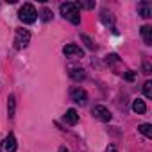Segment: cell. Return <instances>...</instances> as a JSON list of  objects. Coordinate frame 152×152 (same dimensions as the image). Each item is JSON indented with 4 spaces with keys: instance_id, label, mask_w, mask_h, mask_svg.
Wrapping results in <instances>:
<instances>
[{
    "instance_id": "6da1fadb",
    "label": "cell",
    "mask_w": 152,
    "mask_h": 152,
    "mask_svg": "<svg viewBox=\"0 0 152 152\" xmlns=\"http://www.w3.org/2000/svg\"><path fill=\"white\" fill-rule=\"evenodd\" d=\"M59 11H61L63 18L70 20L73 25H79V23H81V13H79V6L75 4V2H64V4H61Z\"/></svg>"
},
{
    "instance_id": "7a4b0ae2",
    "label": "cell",
    "mask_w": 152,
    "mask_h": 152,
    "mask_svg": "<svg viewBox=\"0 0 152 152\" xmlns=\"http://www.w3.org/2000/svg\"><path fill=\"white\" fill-rule=\"evenodd\" d=\"M18 18L23 22V23H34L36 18H38V11L32 4H23L18 11Z\"/></svg>"
},
{
    "instance_id": "3957f363",
    "label": "cell",
    "mask_w": 152,
    "mask_h": 152,
    "mask_svg": "<svg viewBox=\"0 0 152 152\" xmlns=\"http://www.w3.org/2000/svg\"><path fill=\"white\" fill-rule=\"evenodd\" d=\"M31 41V32L27 29H16V34H15V48L22 50L29 45Z\"/></svg>"
},
{
    "instance_id": "277c9868",
    "label": "cell",
    "mask_w": 152,
    "mask_h": 152,
    "mask_svg": "<svg viewBox=\"0 0 152 152\" xmlns=\"http://www.w3.org/2000/svg\"><path fill=\"white\" fill-rule=\"evenodd\" d=\"M72 100H73L75 104L84 106V104L88 102V93H86L83 88H75V90H72Z\"/></svg>"
},
{
    "instance_id": "5b68a950",
    "label": "cell",
    "mask_w": 152,
    "mask_h": 152,
    "mask_svg": "<svg viewBox=\"0 0 152 152\" xmlns=\"http://www.w3.org/2000/svg\"><path fill=\"white\" fill-rule=\"evenodd\" d=\"M63 54L66 57H83V48L77 47V45H73V43H70V45H66L63 48Z\"/></svg>"
},
{
    "instance_id": "8992f818",
    "label": "cell",
    "mask_w": 152,
    "mask_h": 152,
    "mask_svg": "<svg viewBox=\"0 0 152 152\" xmlns=\"http://www.w3.org/2000/svg\"><path fill=\"white\" fill-rule=\"evenodd\" d=\"M91 113H93L99 120H102V122H109V120H111V113H109V109L104 107V106H95Z\"/></svg>"
},
{
    "instance_id": "52a82bcc",
    "label": "cell",
    "mask_w": 152,
    "mask_h": 152,
    "mask_svg": "<svg viewBox=\"0 0 152 152\" xmlns=\"http://www.w3.org/2000/svg\"><path fill=\"white\" fill-rule=\"evenodd\" d=\"M15 150H16V138L9 134L2 143V152H15Z\"/></svg>"
},
{
    "instance_id": "ba28073f",
    "label": "cell",
    "mask_w": 152,
    "mask_h": 152,
    "mask_svg": "<svg viewBox=\"0 0 152 152\" xmlns=\"http://www.w3.org/2000/svg\"><path fill=\"white\" fill-rule=\"evenodd\" d=\"M138 13L143 16V18H150L152 16V4L150 2H141L138 6Z\"/></svg>"
},
{
    "instance_id": "9c48e42d",
    "label": "cell",
    "mask_w": 152,
    "mask_h": 152,
    "mask_svg": "<svg viewBox=\"0 0 152 152\" xmlns=\"http://www.w3.org/2000/svg\"><path fill=\"white\" fill-rule=\"evenodd\" d=\"M64 122L70 124V125H75V124L79 122V115H77V111H75V109H68L66 115H64Z\"/></svg>"
},
{
    "instance_id": "30bf717a",
    "label": "cell",
    "mask_w": 152,
    "mask_h": 152,
    "mask_svg": "<svg viewBox=\"0 0 152 152\" xmlns=\"http://www.w3.org/2000/svg\"><path fill=\"white\" fill-rule=\"evenodd\" d=\"M141 36L145 39V45H152V27L150 25H143L141 27Z\"/></svg>"
},
{
    "instance_id": "8fae6325",
    "label": "cell",
    "mask_w": 152,
    "mask_h": 152,
    "mask_svg": "<svg viewBox=\"0 0 152 152\" xmlns=\"http://www.w3.org/2000/svg\"><path fill=\"white\" fill-rule=\"evenodd\" d=\"M100 18H102V22L107 25V27H115V22H113V16H111V13H107V9H102L100 11Z\"/></svg>"
},
{
    "instance_id": "7c38bea8",
    "label": "cell",
    "mask_w": 152,
    "mask_h": 152,
    "mask_svg": "<svg viewBox=\"0 0 152 152\" xmlns=\"http://www.w3.org/2000/svg\"><path fill=\"white\" fill-rule=\"evenodd\" d=\"M132 111H134V113H138V115H143V113L147 111L145 102H143V100H140V99H136V100L132 102Z\"/></svg>"
},
{
    "instance_id": "4fadbf2b",
    "label": "cell",
    "mask_w": 152,
    "mask_h": 152,
    "mask_svg": "<svg viewBox=\"0 0 152 152\" xmlns=\"http://www.w3.org/2000/svg\"><path fill=\"white\" fill-rule=\"evenodd\" d=\"M70 77H72L73 81H83V79L86 77V73H84V70H83V68H72Z\"/></svg>"
},
{
    "instance_id": "5bb4252c",
    "label": "cell",
    "mask_w": 152,
    "mask_h": 152,
    "mask_svg": "<svg viewBox=\"0 0 152 152\" xmlns=\"http://www.w3.org/2000/svg\"><path fill=\"white\" fill-rule=\"evenodd\" d=\"M15 109H16L15 95H9V97H7V115H9V118H13V116H15Z\"/></svg>"
},
{
    "instance_id": "9a60e30c",
    "label": "cell",
    "mask_w": 152,
    "mask_h": 152,
    "mask_svg": "<svg viewBox=\"0 0 152 152\" xmlns=\"http://www.w3.org/2000/svg\"><path fill=\"white\" fill-rule=\"evenodd\" d=\"M138 131H140L141 134H145L147 138H152V125H150V124H141V125L138 127Z\"/></svg>"
},
{
    "instance_id": "2e32d148",
    "label": "cell",
    "mask_w": 152,
    "mask_h": 152,
    "mask_svg": "<svg viewBox=\"0 0 152 152\" xmlns=\"http://www.w3.org/2000/svg\"><path fill=\"white\" fill-rule=\"evenodd\" d=\"M81 39L84 41V45H86L90 50H95V48H97V47H95V43L91 41V38H90V36H86V34H81Z\"/></svg>"
},
{
    "instance_id": "e0dca14e",
    "label": "cell",
    "mask_w": 152,
    "mask_h": 152,
    "mask_svg": "<svg viewBox=\"0 0 152 152\" xmlns=\"http://www.w3.org/2000/svg\"><path fill=\"white\" fill-rule=\"evenodd\" d=\"M39 18H41L43 22H50V20H52V11L45 7V9H43V11L39 13Z\"/></svg>"
},
{
    "instance_id": "ac0fdd59",
    "label": "cell",
    "mask_w": 152,
    "mask_h": 152,
    "mask_svg": "<svg viewBox=\"0 0 152 152\" xmlns=\"http://www.w3.org/2000/svg\"><path fill=\"white\" fill-rule=\"evenodd\" d=\"M143 93H145L147 99H152V83H150V81H147V83L143 84Z\"/></svg>"
},
{
    "instance_id": "d6986e66",
    "label": "cell",
    "mask_w": 152,
    "mask_h": 152,
    "mask_svg": "<svg viewBox=\"0 0 152 152\" xmlns=\"http://www.w3.org/2000/svg\"><path fill=\"white\" fill-rule=\"evenodd\" d=\"M77 6H79V7H86V9H91V7H95V2H79Z\"/></svg>"
},
{
    "instance_id": "ffe728a7",
    "label": "cell",
    "mask_w": 152,
    "mask_h": 152,
    "mask_svg": "<svg viewBox=\"0 0 152 152\" xmlns=\"http://www.w3.org/2000/svg\"><path fill=\"white\" fill-rule=\"evenodd\" d=\"M150 70H152L150 63L148 61H143V73H150Z\"/></svg>"
},
{
    "instance_id": "44dd1931",
    "label": "cell",
    "mask_w": 152,
    "mask_h": 152,
    "mask_svg": "<svg viewBox=\"0 0 152 152\" xmlns=\"http://www.w3.org/2000/svg\"><path fill=\"white\" fill-rule=\"evenodd\" d=\"M106 61H107V63H113V61H118V56H116V54H111V56H107V57H106Z\"/></svg>"
},
{
    "instance_id": "7402d4cb",
    "label": "cell",
    "mask_w": 152,
    "mask_h": 152,
    "mask_svg": "<svg viewBox=\"0 0 152 152\" xmlns=\"http://www.w3.org/2000/svg\"><path fill=\"white\" fill-rule=\"evenodd\" d=\"M125 79H127V81H134V73H132V72L125 73Z\"/></svg>"
},
{
    "instance_id": "603a6c76",
    "label": "cell",
    "mask_w": 152,
    "mask_h": 152,
    "mask_svg": "<svg viewBox=\"0 0 152 152\" xmlns=\"http://www.w3.org/2000/svg\"><path fill=\"white\" fill-rule=\"evenodd\" d=\"M106 152H118V150H116V147H113V145H109V147L106 148Z\"/></svg>"
},
{
    "instance_id": "cb8c5ba5",
    "label": "cell",
    "mask_w": 152,
    "mask_h": 152,
    "mask_svg": "<svg viewBox=\"0 0 152 152\" xmlns=\"http://www.w3.org/2000/svg\"><path fill=\"white\" fill-rule=\"evenodd\" d=\"M59 152H70V150H68L66 147H61V148H59Z\"/></svg>"
}]
</instances>
